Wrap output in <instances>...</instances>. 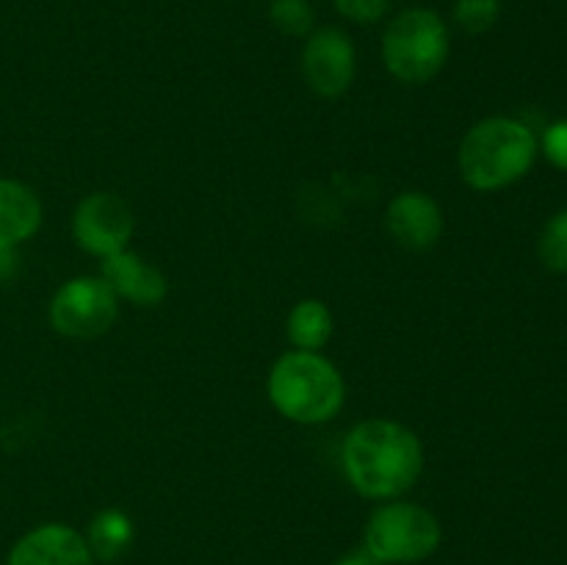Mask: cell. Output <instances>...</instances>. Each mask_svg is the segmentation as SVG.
Returning <instances> with one entry per match:
<instances>
[{"mask_svg":"<svg viewBox=\"0 0 567 565\" xmlns=\"http://www.w3.org/2000/svg\"><path fill=\"white\" fill-rule=\"evenodd\" d=\"M347 476L363 496L393 499L410 491L424 469V449L415 432L396 421L374 419L354 427L343 446Z\"/></svg>","mask_w":567,"mask_h":565,"instance_id":"1","label":"cell"},{"mask_svg":"<svg viewBox=\"0 0 567 565\" xmlns=\"http://www.w3.org/2000/svg\"><path fill=\"white\" fill-rule=\"evenodd\" d=\"M537 138L524 122L491 116L465 133L460 144V172L480 192H496L520 181L535 164Z\"/></svg>","mask_w":567,"mask_h":565,"instance_id":"2","label":"cell"},{"mask_svg":"<svg viewBox=\"0 0 567 565\" xmlns=\"http://www.w3.org/2000/svg\"><path fill=\"white\" fill-rule=\"evenodd\" d=\"M269 397L286 419L321 424L343 408V377L316 352H288L269 374Z\"/></svg>","mask_w":567,"mask_h":565,"instance_id":"3","label":"cell"},{"mask_svg":"<svg viewBox=\"0 0 567 565\" xmlns=\"http://www.w3.org/2000/svg\"><path fill=\"white\" fill-rule=\"evenodd\" d=\"M388 72L402 83H426L449 59V28L435 11L404 9L382 37Z\"/></svg>","mask_w":567,"mask_h":565,"instance_id":"4","label":"cell"},{"mask_svg":"<svg viewBox=\"0 0 567 565\" xmlns=\"http://www.w3.org/2000/svg\"><path fill=\"white\" fill-rule=\"evenodd\" d=\"M441 546V524L421 504L393 502L365 526V548L380 563H419Z\"/></svg>","mask_w":567,"mask_h":565,"instance_id":"5","label":"cell"},{"mask_svg":"<svg viewBox=\"0 0 567 565\" xmlns=\"http://www.w3.org/2000/svg\"><path fill=\"white\" fill-rule=\"evenodd\" d=\"M116 319V294L103 277H75L55 291L50 321L61 336H103Z\"/></svg>","mask_w":567,"mask_h":565,"instance_id":"6","label":"cell"},{"mask_svg":"<svg viewBox=\"0 0 567 565\" xmlns=\"http://www.w3.org/2000/svg\"><path fill=\"white\" fill-rule=\"evenodd\" d=\"M78 244L86 253L109 258V255L120 253L127 247V238L133 233V214L127 203L116 194L97 192L89 194L75 210V222H72Z\"/></svg>","mask_w":567,"mask_h":565,"instance_id":"7","label":"cell"},{"mask_svg":"<svg viewBox=\"0 0 567 565\" xmlns=\"http://www.w3.org/2000/svg\"><path fill=\"white\" fill-rule=\"evenodd\" d=\"M302 72L321 97H338L354 78V44L341 28H319L308 37Z\"/></svg>","mask_w":567,"mask_h":565,"instance_id":"8","label":"cell"},{"mask_svg":"<svg viewBox=\"0 0 567 565\" xmlns=\"http://www.w3.org/2000/svg\"><path fill=\"white\" fill-rule=\"evenodd\" d=\"M6 565H94V554L72 526L44 524L14 543Z\"/></svg>","mask_w":567,"mask_h":565,"instance_id":"9","label":"cell"},{"mask_svg":"<svg viewBox=\"0 0 567 565\" xmlns=\"http://www.w3.org/2000/svg\"><path fill=\"white\" fill-rule=\"evenodd\" d=\"M388 230L402 247L430 249L443 233L441 205L424 192H404L388 205Z\"/></svg>","mask_w":567,"mask_h":565,"instance_id":"10","label":"cell"},{"mask_svg":"<svg viewBox=\"0 0 567 565\" xmlns=\"http://www.w3.org/2000/svg\"><path fill=\"white\" fill-rule=\"evenodd\" d=\"M103 280L109 282L116 297L131 299L133 305H158L169 291L164 271L131 249L103 258Z\"/></svg>","mask_w":567,"mask_h":565,"instance_id":"11","label":"cell"},{"mask_svg":"<svg viewBox=\"0 0 567 565\" xmlns=\"http://www.w3.org/2000/svg\"><path fill=\"white\" fill-rule=\"evenodd\" d=\"M42 225V203L20 181L0 177V249H14Z\"/></svg>","mask_w":567,"mask_h":565,"instance_id":"12","label":"cell"},{"mask_svg":"<svg viewBox=\"0 0 567 565\" xmlns=\"http://www.w3.org/2000/svg\"><path fill=\"white\" fill-rule=\"evenodd\" d=\"M332 336V316L319 299H302L288 316V338L302 352H316Z\"/></svg>","mask_w":567,"mask_h":565,"instance_id":"13","label":"cell"},{"mask_svg":"<svg viewBox=\"0 0 567 565\" xmlns=\"http://www.w3.org/2000/svg\"><path fill=\"white\" fill-rule=\"evenodd\" d=\"M133 541V524L120 510H103L89 526V548L100 559H116Z\"/></svg>","mask_w":567,"mask_h":565,"instance_id":"14","label":"cell"},{"mask_svg":"<svg viewBox=\"0 0 567 565\" xmlns=\"http://www.w3.org/2000/svg\"><path fill=\"white\" fill-rule=\"evenodd\" d=\"M271 22L288 37H308L313 31V6L310 0H271Z\"/></svg>","mask_w":567,"mask_h":565,"instance_id":"15","label":"cell"},{"mask_svg":"<svg viewBox=\"0 0 567 565\" xmlns=\"http://www.w3.org/2000/svg\"><path fill=\"white\" fill-rule=\"evenodd\" d=\"M498 14H502L498 0H457L454 3V20L468 33L491 31L496 25Z\"/></svg>","mask_w":567,"mask_h":565,"instance_id":"16","label":"cell"},{"mask_svg":"<svg viewBox=\"0 0 567 565\" xmlns=\"http://www.w3.org/2000/svg\"><path fill=\"white\" fill-rule=\"evenodd\" d=\"M540 258L548 269L567 271V210L554 216L543 230Z\"/></svg>","mask_w":567,"mask_h":565,"instance_id":"17","label":"cell"},{"mask_svg":"<svg viewBox=\"0 0 567 565\" xmlns=\"http://www.w3.org/2000/svg\"><path fill=\"white\" fill-rule=\"evenodd\" d=\"M336 9L341 11L347 20L369 25V22H377L385 17L388 0H336Z\"/></svg>","mask_w":567,"mask_h":565,"instance_id":"18","label":"cell"},{"mask_svg":"<svg viewBox=\"0 0 567 565\" xmlns=\"http://www.w3.org/2000/svg\"><path fill=\"white\" fill-rule=\"evenodd\" d=\"M543 147H546V155L559 170H567V120L554 122L548 127L546 138H543Z\"/></svg>","mask_w":567,"mask_h":565,"instance_id":"19","label":"cell"},{"mask_svg":"<svg viewBox=\"0 0 567 565\" xmlns=\"http://www.w3.org/2000/svg\"><path fill=\"white\" fill-rule=\"evenodd\" d=\"M338 565H382V563L374 557V554L369 552V548H360V552H354V554H349V557H343Z\"/></svg>","mask_w":567,"mask_h":565,"instance_id":"20","label":"cell"}]
</instances>
